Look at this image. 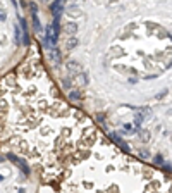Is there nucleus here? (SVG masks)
<instances>
[{
  "label": "nucleus",
  "instance_id": "obj_3",
  "mask_svg": "<svg viewBox=\"0 0 172 193\" xmlns=\"http://www.w3.org/2000/svg\"><path fill=\"white\" fill-rule=\"evenodd\" d=\"M47 41L50 45H55L57 43V35L53 33V30H52V26L47 28Z\"/></svg>",
  "mask_w": 172,
  "mask_h": 193
},
{
  "label": "nucleus",
  "instance_id": "obj_2",
  "mask_svg": "<svg viewBox=\"0 0 172 193\" xmlns=\"http://www.w3.org/2000/svg\"><path fill=\"white\" fill-rule=\"evenodd\" d=\"M31 12H33V26L36 31H40V21H38V14H36V4H29Z\"/></svg>",
  "mask_w": 172,
  "mask_h": 193
},
{
  "label": "nucleus",
  "instance_id": "obj_4",
  "mask_svg": "<svg viewBox=\"0 0 172 193\" xmlns=\"http://www.w3.org/2000/svg\"><path fill=\"white\" fill-rule=\"evenodd\" d=\"M65 31H67V33H74V31H76V24H74V22H67Z\"/></svg>",
  "mask_w": 172,
  "mask_h": 193
},
{
  "label": "nucleus",
  "instance_id": "obj_1",
  "mask_svg": "<svg viewBox=\"0 0 172 193\" xmlns=\"http://www.w3.org/2000/svg\"><path fill=\"white\" fill-rule=\"evenodd\" d=\"M9 159H10L12 162H16L17 166L21 167V169H22V171H24V172H28V174H29V167L26 166V162H24V160H21V159H19V157H16V155H14V154H9Z\"/></svg>",
  "mask_w": 172,
  "mask_h": 193
}]
</instances>
